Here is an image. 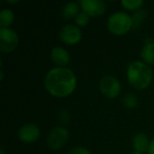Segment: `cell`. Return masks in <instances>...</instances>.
<instances>
[{"instance_id":"cell-17","label":"cell","mask_w":154,"mask_h":154,"mask_svg":"<svg viewBox=\"0 0 154 154\" xmlns=\"http://www.w3.org/2000/svg\"><path fill=\"white\" fill-rule=\"evenodd\" d=\"M120 3L124 8L130 11H137L144 4L143 0H121Z\"/></svg>"},{"instance_id":"cell-2","label":"cell","mask_w":154,"mask_h":154,"mask_svg":"<svg viewBox=\"0 0 154 154\" xmlns=\"http://www.w3.org/2000/svg\"><path fill=\"white\" fill-rule=\"evenodd\" d=\"M126 77L128 82L134 88L143 90L147 88L152 81V70L150 65L143 60H136L128 66Z\"/></svg>"},{"instance_id":"cell-1","label":"cell","mask_w":154,"mask_h":154,"mask_svg":"<svg viewBox=\"0 0 154 154\" xmlns=\"http://www.w3.org/2000/svg\"><path fill=\"white\" fill-rule=\"evenodd\" d=\"M44 87L52 97H67L76 89L77 77L73 70L67 67H56L47 72L44 78Z\"/></svg>"},{"instance_id":"cell-13","label":"cell","mask_w":154,"mask_h":154,"mask_svg":"<svg viewBox=\"0 0 154 154\" xmlns=\"http://www.w3.org/2000/svg\"><path fill=\"white\" fill-rule=\"evenodd\" d=\"M141 58L148 65H154V42H147L141 51Z\"/></svg>"},{"instance_id":"cell-16","label":"cell","mask_w":154,"mask_h":154,"mask_svg":"<svg viewBox=\"0 0 154 154\" xmlns=\"http://www.w3.org/2000/svg\"><path fill=\"white\" fill-rule=\"evenodd\" d=\"M147 17V12L145 10L143 9H139L137 11H135L134 13V14L132 15L133 18V23H134V28H139L141 26V24L143 23V22L146 19Z\"/></svg>"},{"instance_id":"cell-18","label":"cell","mask_w":154,"mask_h":154,"mask_svg":"<svg viewBox=\"0 0 154 154\" xmlns=\"http://www.w3.org/2000/svg\"><path fill=\"white\" fill-rule=\"evenodd\" d=\"M89 20H90V16L85 13L84 11H81L75 18V23H76V25L79 26V27H83V26H86L88 23H89Z\"/></svg>"},{"instance_id":"cell-21","label":"cell","mask_w":154,"mask_h":154,"mask_svg":"<svg viewBox=\"0 0 154 154\" xmlns=\"http://www.w3.org/2000/svg\"><path fill=\"white\" fill-rule=\"evenodd\" d=\"M148 154H154V138L152 139L150 143V147L148 150Z\"/></svg>"},{"instance_id":"cell-14","label":"cell","mask_w":154,"mask_h":154,"mask_svg":"<svg viewBox=\"0 0 154 154\" xmlns=\"http://www.w3.org/2000/svg\"><path fill=\"white\" fill-rule=\"evenodd\" d=\"M14 20V14L11 9H3L0 12V27L9 28Z\"/></svg>"},{"instance_id":"cell-7","label":"cell","mask_w":154,"mask_h":154,"mask_svg":"<svg viewBox=\"0 0 154 154\" xmlns=\"http://www.w3.org/2000/svg\"><path fill=\"white\" fill-rule=\"evenodd\" d=\"M59 38L62 42L68 45H75L80 42L82 32L79 26L72 23H67L60 29Z\"/></svg>"},{"instance_id":"cell-4","label":"cell","mask_w":154,"mask_h":154,"mask_svg":"<svg viewBox=\"0 0 154 154\" xmlns=\"http://www.w3.org/2000/svg\"><path fill=\"white\" fill-rule=\"evenodd\" d=\"M100 92L108 98H115L119 96L122 91V86L117 78L112 75H106L99 80Z\"/></svg>"},{"instance_id":"cell-3","label":"cell","mask_w":154,"mask_h":154,"mask_svg":"<svg viewBox=\"0 0 154 154\" xmlns=\"http://www.w3.org/2000/svg\"><path fill=\"white\" fill-rule=\"evenodd\" d=\"M107 28L113 34H125L134 28L132 15L122 11L113 13L107 19Z\"/></svg>"},{"instance_id":"cell-19","label":"cell","mask_w":154,"mask_h":154,"mask_svg":"<svg viewBox=\"0 0 154 154\" xmlns=\"http://www.w3.org/2000/svg\"><path fill=\"white\" fill-rule=\"evenodd\" d=\"M68 154H91L90 151L85 147H75L71 149Z\"/></svg>"},{"instance_id":"cell-22","label":"cell","mask_w":154,"mask_h":154,"mask_svg":"<svg viewBox=\"0 0 154 154\" xmlns=\"http://www.w3.org/2000/svg\"><path fill=\"white\" fill-rule=\"evenodd\" d=\"M6 3L7 4H17V3H19V0H7Z\"/></svg>"},{"instance_id":"cell-12","label":"cell","mask_w":154,"mask_h":154,"mask_svg":"<svg viewBox=\"0 0 154 154\" xmlns=\"http://www.w3.org/2000/svg\"><path fill=\"white\" fill-rule=\"evenodd\" d=\"M79 3L75 1H70L66 3L60 12V15L63 19L69 20L72 18H76V16L80 13Z\"/></svg>"},{"instance_id":"cell-15","label":"cell","mask_w":154,"mask_h":154,"mask_svg":"<svg viewBox=\"0 0 154 154\" xmlns=\"http://www.w3.org/2000/svg\"><path fill=\"white\" fill-rule=\"evenodd\" d=\"M124 106L127 109H134L138 106V98L133 93H127L122 98Z\"/></svg>"},{"instance_id":"cell-11","label":"cell","mask_w":154,"mask_h":154,"mask_svg":"<svg viewBox=\"0 0 154 154\" xmlns=\"http://www.w3.org/2000/svg\"><path fill=\"white\" fill-rule=\"evenodd\" d=\"M151 141L144 133H137L133 137V146L135 152L143 154L148 152Z\"/></svg>"},{"instance_id":"cell-20","label":"cell","mask_w":154,"mask_h":154,"mask_svg":"<svg viewBox=\"0 0 154 154\" xmlns=\"http://www.w3.org/2000/svg\"><path fill=\"white\" fill-rule=\"evenodd\" d=\"M60 116V119L61 120V122H63V124H68V122L69 121V114L68 113V111L66 110H61L59 114Z\"/></svg>"},{"instance_id":"cell-24","label":"cell","mask_w":154,"mask_h":154,"mask_svg":"<svg viewBox=\"0 0 154 154\" xmlns=\"http://www.w3.org/2000/svg\"><path fill=\"white\" fill-rule=\"evenodd\" d=\"M0 154H5V151H4L3 149H1V150H0Z\"/></svg>"},{"instance_id":"cell-25","label":"cell","mask_w":154,"mask_h":154,"mask_svg":"<svg viewBox=\"0 0 154 154\" xmlns=\"http://www.w3.org/2000/svg\"><path fill=\"white\" fill-rule=\"evenodd\" d=\"M130 154H142V153H140V152H135V151H134L133 152H131Z\"/></svg>"},{"instance_id":"cell-8","label":"cell","mask_w":154,"mask_h":154,"mask_svg":"<svg viewBox=\"0 0 154 154\" xmlns=\"http://www.w3.org/2000/svg\"><path fill=\"white\" fill-rule=\"evenodd\" d=\"M82 11L90 17H98L103 15L106 10V5L103 0H80L79 1Z\"/></svg>"},{"instance_id":"cell-9","label":"cell","mask_w":154,"mask_h":154,"mask_svg":"<svg viewBox=\"0 0 154 154\" xmlns=\"http://www.w3.org/2000/svg\"><path fill=\"white\" fill-rule=\"evenodd\" d=\"M18 139L24 143H32L36 142L41 135L39 127L32 123H28L21 126L17 133Z\"/></svg>"},{"instance_id":"cell-6","label":"cell","mask_w":154,"mask_h":154,"mask_svg":"<svg viewBox=\"0 0 154 154\" xmlns=\"http://www.w3.org/2000/svg\"><path fill=\"white\" fill-rule=\"evenodd\" d=\"M69 137L68 130L62 126H55L47 136V144L51 150H60L65 146Z\"/></svg>"},{"instance_id":"cell-5","label":"cell","mask_w":154,"mask_h":154,"mask_svg":"<svg viewBox=\"0 0 154 154\" xmlns=\"http://www.w3.org/2000/svg\"><path fill=\"white\" fill-rule=\"evenodd\" d=\"M19 37L11 28L0 27V51L3 53L13 52L18 46Z\"/></svg>"},{"instance_id":"cell-23","label":"cell","mask_w":154,"mask_h":154,"mask_svg":"<svg viewBox=\"0 0 154 154\" xmlns=\"http://www.w3.org/2000/svg\"><path fill=\"white\" fill-rule=\"evenodd\" d=\"M0 74H1L0 80H3V79H4V71H3V70H1V71H0Z\"/></svg>"},{"instance_id":"cell-10","label":"cell","mask_w":154,"mask_h":154,"mask_svg":"<svg viewBox=\"0 0 154 154\" xmlns=\"http://www.w3.org/2000/svg\"><path fill=\"white\" fill-rule=\"evenodd\" d=\"M51 61L60 68H65L70 60L69 52L60 46H56L52 48L51 51Z\"/></svg>"}]
</instances>
